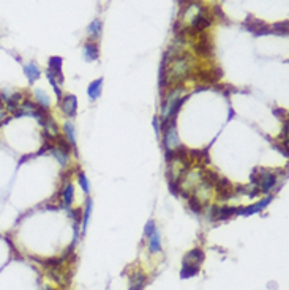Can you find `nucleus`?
Instances as JSON below:
<instances>
[{
	"label": "nucleus",
	"instance_id": "f257e3e1",
	"mask_svg": "<svg viewBox=\"0 0 289 290\" xmlns=\"http://www.w3.org/2000/svg\"><path fill=\"white\" fill-rule=\"evenodd\" d=\"M188 98L186 95V89L179 84L172 85L168 89V92L163 95V103H162V122H168L176 119L177 112L180 111L183 101Z\"/></svg>",
	"mask_w": 289,
	"mask_h": 290
},
{
	"label": "nucleus",
	"instance_id": "f03ea898",
	"mask_svg": "<svg viewBox=\"0 0 289 290\" xmlns=\"http://www.w3.org/2000/svg\"><path fill=\"white\" fill-rule=\"evenodd\" d=\"M162 134H163L165 152H176L183 147L180 142V137H179V133H177L176 119L162 122Z\"/></svg>",
	"mask_w": 289,
	"mask_h": 290
},
{
	"label": "nucleus",
	"instance_id": "7ed1b4c3",
	"mask_svg": "<svg viewBox=\"0 0 289 290\" xmlns=\"http://www.w3.org/2000/svg\"><path fill=\"white\" fill-rule=\"evenodd\" d=\"M278 178L277 173L269 169H256V185L259 188V193L269 194L273 188L277 186Z\"/></svg>",
	"mask_w": 289,
	"mask_h": 290
},
{
	"label": "nucleus",
	"instance_id": "20e7f679",
	"mask_svg": "<svg viewBox=\"0 0 289 290\" xmlns=\"http://www.w3.org/2000/svg\"><path fill=\"white\" fill-rule=\"evenodd\" d=\"M243 27H247V30L251 32L256 37H263V35H270L272 33V28L270 25H267L266 22L259 21L253 16H248L247 21L243 22Z\"/></svg>",
	"mask_w": 289,
	"mask_h": 290
},
{
	"label": "nucleus",
	"instance_id": "39448f33",
	"mask_svg": "<svg viewBox=\"0 0 289 290\" xmlns=\"http://www.w3.org/2000/svg\"><path fill=\"white\" fill-rule=\"evenodd\" d=\"M59 106H60V111L63 112V115L73 119L78 114V98L75 95H65L60 98Z\"/></svg>",
	"mask_w": 289,
	"mask_h": 290
},
{
	"label": "nucleus",
	"instance_id": "423d86ee",
	"mask_svg": "<svg viewBox=\"0 0 289 290\" xmlns=\"http://www.w3.org/2000/svg\"><path fill=\"white\" fill-rule=\"evenodd\" d=\"M272 200H273V196H272V194H269V196H266L264 199L259 200L258 204H253V205H250V207H239V208H237V211H236V214L250 216V214L259 213V211H263L264 208H267Z\"/></svg>",
	"mask_w": 289,
	"mask_h": 290
},
{
	"label": "nucleus",
	"instance_id": "0eeeda50",
	"mask_svg": "<svg viewBox=\"0 0 289 290\" xmlns=\"http://www.w3.org/2000/svg\"><path fill=\"white\" fill-rule=\"evenodd\" d=\"M49 153L54 156V159L60 164V167H67L71 163V152L67 149H62L59 145L52 143V147L49 149Z\"/></svg>",
	"mask_w": 289,
	"mask_h": 290
},
{
	"label": "nucleus",
	"instance_id": "6e6552de",
	"mask_svg": "<svg viewBox=\"0 0 289 290\" xmlns=\"http://www.w3.org/2000/svg\"><path fill=\"white\" fill-rule=\"evenodd\" d=\"M82 57L85 62H97L100 57V48L97 45V41L87 40L82 46Z\"/></svg>",
	"mask_w": 289,
	"mask_h": 290
},
{
	"label": "nucleus",
	"instance_id": "1a4fd4ad",
	"mask_svg": "<svg viewBox=\"0 0 289 290\" xmlns=\"http://www.w3.org/2000/svg\"><path fill=\"white\" fill-rule=\"evenodd\" d=\"M62 63H63L62 57H59V55H52V57H49V60H48V69H46V71L52 72V75L57 78L59 84L63 82V76H62Z\"/></svg>",
	"mask_w": 289,
	"mask_h": 290
},
{
	"label": "nucleus",
	"instance_id": "9d476101",
	"mask_svg": "<svg viewBox=\"0 0 289 290\" xmlns=\"http://www.w3.org/2000/svg\"><path fill=\"white\" fill-rule=\"evenodd\" d=\"M62 136L65 137V140L71 145V149L76 153V129H75V123L71 120H67L62 126Z\"/></svg>",
	"mask_w": 289,
	"mask_h": 290
},
{
	"label": "nucleus",
	"instance_id": "9b49d317",
	"mask_svg": "<svg viewBox=\"0 0 289 290\" xmlns=\"http://www.w3.org/2000/svg\"><path fill=\"white\" fill-rule=\"evenodd\" d=\"M24 71V76L27 78V81L30 84H35L40 78H41V69L35 62H28L22 66Z\"/></svg>",
	"mask_w": 289,
	"mask_h": 290
},
{
	"label": "nucleus",
	"instance_id": "f8f14e48",
	"mask_svg": "<svg viewBox=\"0 0 289 290\" xmlns=\"http://www.w3.org/2000/svg\"><path fill=\"white\" fill-rule=\"evenodd\" d=\"M92 208H93V202H92V197H85V204H84V208H82V218H81V234L84 235L85 230H87V226H89V221H90V216H92Z\"/></svg>",
	"mask_w": 289,
	"mask_h": 290
},
{
	"label": "nucleus",
	"instance_id": "ddd939ff",
	"mask_svg": "<svg viewBox=\"0 0 289 290\" xmlns=\"http://www.w3.org/2000/svg\"><path fill=\"white\" fill-rule=\"evenodd\" d=\"M206 259V254L204 251H202L201 248H193L191 251H188L185 254L183 257V264H191V265H201L202 262H204Z\"/></svg>",
	"mask_w": 289,
	"mask_h": 290
},
{
	"label": "nucleus",
	"instance_id": "4468645a",
	"mask_svg": "<svg viewBox=\"0 0 289 290\" xmlns=\"http://www.w3.org/2000/svg\"><path fill=\"white\" fill-rule=\"evenodd\" d=\"M34 101L41 109H45V111H49V107H51V98H49V95L45 90H41V89H34Z\"/></svg>",
	"mask_w": 289,
	"mask_h": 290
},
{
	"label": "nucleus",
	"instance_id": "2eb2a0df",
	"mask_svg": "<svg viewBox=\"0 0 289 290\" xmlns=\"http://www.w3.org/2000/svg\"><path fill=\"white\" fill-rule=\"evenodd\" d=\"M60 197H62L63 205H65L67 208H68L71 204H73V200H75V186H73V183H71L70 180L65 182L63 190H62V193H60Z\"/></svg>",
	"mask_w": 289,
	"mask_h": 290
},
{
	"label": "nucleus",
	"instance_id": "dca6fc26",
	"mask_svg": "<svg viewBox=\"0 0 289 290\" xmlns=\"http://www.w3.org/2000/svg\"><path fill=\"white\" fill-rule=\"evenodd\" d=\"M101 92H103V78H98L95 81H92L87 87V95L92 101H97L101 96Z\"/></svg>",
	"mask_w": 289,
	"mask_h": 290
},
{
	"label": "nucleus",
	"instance_id": "f3484780",
	"mask_svg": "<svg viewBox=\"0 0 289 290\" xmlns=\"http://www.w3.org/2000/svg\"><path fill=\"white\" fill-rule=\"evenodd\" d=\"M101 32H103V21H101L100 18L93 19V21L87 25V35H89V40L97 41V40L101 37Z\"/></svg>",
	"mask_w": 289,
	"mask_h": 290
},
{
	"label": "nucleus",
	"instance_id": "a211bd4d",
	"mask_svg": "<svg viewBox=\"0 0 289 290\" xmlns=\"http://www.w3.org/2000/svg\"><path fill=\"white\" fill-rule=\"evenodd\" d=\"M146 282H147L146 274L141 271H136L132 274V278H130V290H144Z\"/></svg>",
	"mask_w": 289,
	"mask_h": 290
},
{
	"label": "nucleus",
	"instance_id": "6ab92c4d",
	"mask_svg": "<svg viewBox=\"0 0 289 290\" xmlns=\"http://www.w3.org/2000/svg\"><path fill=\"white\" fill-rule=\"evenodd\" d=\"M149 252L150 254L162 252V237H160V232L158 230H155L153 234L149 237Z\"/></svg>",
	"mask_w": 289,
	"mask_h": 290
},
{
	"label": "nucleus",
	"instance_id": "aec40b11",
	"mask_svg": "<svg viewBox=\"0 0 289 290\" xmlns=\"http://www.w3.org/2000/svg\"><path fill=\"white\" fill-rule=\"evenodd\" d=\"M199 273V267L198 265H191V264H183L182 270H180V278L182 279H190Z\"/></svg>",
	"mask_w": 289,
	"mask_h": 290
},
{
	"label": "nucleus",
	"instance_id": "412c9836",
	"mask_svg": "<svg viewBox=\"0 0 289 290\" xmlns=\"http://www.w3.org/2000/svg\"><path fill=\"white\" fill-rule=\"evenodd\" d=\"M78 182H79V186H81V190L85 196H89L90 194V183L87 180V177H85V173L82 170L78 172Z\"/></svg>",
	"mask_w": 289,
	"mask_h": 290
},
{
	"label": "nucleus",
	"instance_id": "4be33fe9",
	"mask_svg": "<svg viewBox=\"0 0 289 290\" xmlns=\"http://www.w3.org/2000/svg\"><path fill=\"white\" fill-rule=\"evenodd\" d=\"M237 211L236 207H220L218 210V221H226L231 216H234Z\"/></svg>",
	"mask_w": 289,
	"mask_h": 290
},
{
	"label": "nucleus",
	"instance_id": "5701e85b",
	"mask_svg": "<svg viewBox=\"0 0 289 290\" xmlns=\"http://www.w3.org/2000/svg\"><path fill=\"white\" fill-rule=\"evenodd\" d=\"M272 28V33H277V35H287V21H281V22H275L273 25H270Z\"/></svg>",
	"mask_w": 289,
	"mask_h": 290
},
{
	"label": "nucleus",
	"instance_id": "b1692460",
	"mask_svg": "<svg viewBox=\"0 0 289 290\" xmlns=\"http://www.w3.org/2000/svg\"><path fill=\"white\" fill-rule=\"evenodd\" d=\"M188 207H190V210H191L193 213H202V208H204V205H202L195 196H190V197H188Z\"/></svg>",
	"mask_w": 289,
	"mask_h": 290
},
{
	"label": "nucleus",
	"instance_id": "393cba45",
	"mask_svg": "<svg viewBox=\"0 0 289 290\" xmlns=\"http://www.w3.org/2000/svg\"><path fill=\"white\" fill-rule=\"evenodd\" d=\"M218 210H220L218 205H210V207L207 208V220H209L210 223L218 221Z\"/></svg>",
	"mask_w": 289,
	"mask_h": 290
},
{
	"label": "nucleus",
	"instance_id": "a878e982",
	"mask_svg": "<svg viewBox=\"0 0 289 290\" xmlns=\"http://www.w3.org/2000/svg\"><path fill=\"white\" fill-rule=\"evenodd\" d=\"M156 230V226H155V221L153 220H150V221H147V224L144 226V237H150L153 232Z\"/></svg>",
	"mask_w": 289,
	"mask_h": 290
},
{
	"label": "nucleus",
	"instance_id": "bb28decb",
	"mask_svg": "<svg viewBox=\"0 0 289 290\" xmlns=\"http://www.w3.org/2000/svg\"><path fill=\"white\" fill-rule=\"evenodd\" d=\"M287 140H284L283 143H273V149H275V150H278L284 158H287L289 155H287Z\"/></svg>",
	"mask_w": 289,
	"mask_h": 290
},
{
	"label": "nucleus",
	"instance_id": "cd10ccee",
	"mask_svg": "<svg viewBox=\"0 0 289 290\" xmlns=\"http://www.w3.org/2000/svg\"><path fill=\"white\" fill-rule=\"evenodd\" d=\"M273 115H277L281 120H286V109H273Z\"/></svg>",
	"mask_w": 289,
	"mask_h": 290
},
{
	"label": "nucleus",
	"instance_id": "c85d7f7f",
	"mask_svg": "<svg viewBox=\"0 0 289 290\" xmlns=\"http://www.w3.org/2000/svg\"><path fill=\"white\" fill-rule=\"evenodd\" d=\"M153 128L156 134H162V122H158V117H153Z\"/></svg>",
	"mask_w": 289,
	"mask_h": 290
},
{
	"label": "nucleus",
	"instance_id": "c756f323",
	"mask_svg": "<svg viewBox=\"0 0 289 290\" xmlns=\"http://www.w3.org/2000/svg\"><path fill=\"white\" fill-rule=\"evenodd\" d=\"M45 290H55V288H52V287H45Z\"/></svg>",
	"mask_w": 289,
	"mask_h": 290
}]
</instances>
